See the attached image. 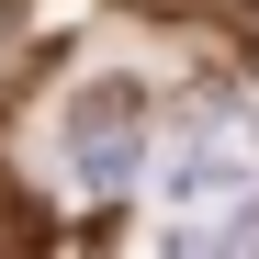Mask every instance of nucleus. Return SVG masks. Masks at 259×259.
Segmentation results:
<instances>
[{
    "label": "nucleus",
    "mask_w": 259,
    "mask_h": 259,
    "mask_svg": "<svg viewBox=\"0 0 259 259\" xmlns=\"http://www.w3.org/2000/svg\"><path fill=\"white\" fill-rule=\"evenodd\" d=\"M158 192L169 203H237V192H259V102L248 91H203L181 113V136H169V158H158Z\"/></svg>",
    "instance_id": "obj_2"
},
{
    "label": "nucleus",
    "mask_w": 259,
    "mask_h": 259,
    "mask_svg": "<svg viewBox=\"0 0 259 259\" xmlns=\"http://www.w3.org/2000/svg\"><path fill=\"white\" fill-rule=\"evenodd\" d=\"M158 147V102L136 91V79H79L68 113H57V158L79 192H136V169Z\"/></svg>",
    "instance_id": "obj_1"
}]
</instances>
